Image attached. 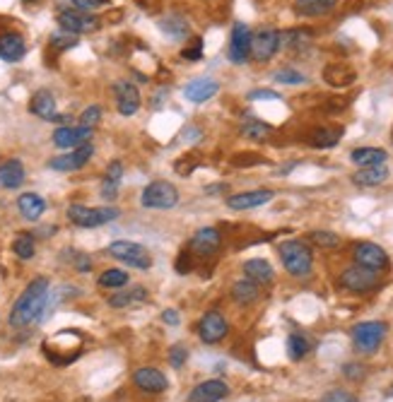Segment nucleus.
Masks as SVG:
<instances>
[{
  "mask_svg": "<svg viewBox=\"0 0 393 402\" xmlns=\"http://www.w3.org/2000/svg\"><path fill=\"white\" fill-rule=\"evenodd\" d=\"M48 301V279L37 277L24 287V292L17 297L12 311H10V325L12 328H27L41 318L44 308Z\"/></svg>",
  "mask_w": 393,
  "mask_h": 402,
  "instance_id": "f257e3e1",
  "label": "nucleus"
},
{
  "mask_svg": "<svg viewBox=\"0 0 393 402\" xmlns=\"http://www.w3.org/2000/svg\"><path fill=\"white\" fill-rule=\"evenodd\" d=\"M280 261H282V268L287 270L292 277H309L311 274V268H314V256H311V248L307 246L304 241L299 239H289V241H282L280 243Z\"/></svg>",
  "mask_w": 393,
  "mask_h": 402,
  "instance_id": "f03ea898",
  "label": "nucleus"
},
{
  "mask_svg": "<svg viewBox=\"0 0 393 402\" xmlns=\"http://www.w3.org/2000/svg\"><path fill=\"white\" fill-rule=\"evenodd\" d=\"M121 217V210L114 208V205H102V208H87L82 203H73L68 208V219H70L75 227L82 229H97L104 227V224L114 222V219Z\"/></svg>",
  "mask_w": 393,
  "mask_h": 402,
  "instance_id": "7ed1b4c3",
  "label": "nucleus"
},
{
  "mask_svg": "<svg viewBox=\"0 0 393 402\" xmlns=\"http://www.w3.org/2000/svg\"><path fill=\"white\" fill-rule=\"evenodd\" d=\"M386 332H389L386 323L365 321V323H357V325L352 328L350 337H352V345H355V350L360 352V354H374L381 347V342H384Z\"/></svg>",
  "mask_w": 393,
  "mask_h": 402,
  "instance_id": "20e7f679",
  "label": "nucleus"
},
{
  "mask_svg": "<svg viewBox=\"0 0 393 402\" xmlns=\"http://www.w3.org/2000/svg\"><path fill=\"white\" fill-rule=\"evenodd\" d=\"M140 205L147 210H174L179 205V190L166 181H152L142 188Z\"/></svg>",
  "mask_w": 393,
  "mask_h": 402,
  "instance_id": "39448f33",
  "label": "nucleus"
},
{
  "mask_svg": "<svg viewBox=\"0 0 393 402\" xmlns=\"http://www.w3.org/2000/svg\"><path fill=\"white\" fill-rule=\"evenodd\" d=\"M68 337H70V330L58 332V335H53L51 340L44 345V352H46L48 361L63 366V364H70V361L77 359V354H80V350H82V337L77 335L70 345H66Z\"/></svg>",
  "mask_w": 393,
  "mask_h": 402,
  "instance_id": "423d86ee",
  "label": "nucleus"
},
{
  "mask_svg": "<svg viewBox=\"0 0 393 402\" xmlns=\"http://www.w3.org/2000/svg\"><path fill=\"white\" fill-rule=\"evenodd\" d=\"M109 256H114L116 261L126 263L128 268H135V270H150L152 268V256L147 253L145 246L135 241H114L109 243Z\"/></svg>",
  "mask_w": 393,
  "mask_h": 402,
  "instance_id": "0eeeda50",
  "label": "nucleus"
},
{
  "mask_svg": "<svg viewBox=\"0 0 393 402\" xmlns=\"http://www.w3.org/2000/svg\"><path fill=\"white\" fill-rule=\"evenodd\" d=\"M341 284H343V289H347V292H352V294H367V292H372V289L379 287V272L367 270L362 265H352V268L343 270Z\"/></svg>",
  "mask_w": 393,
  "mask_h": 402,
  "instance_id": "6e6552de",
  "label": "nucleus"
},
{
  "mask_svg": "<svg viewBox=\"0 0 393 402\" xmlns=\"http://www.w3.org/2000/svg\"><path fill=\"white\" fill-rule=\"evenodd\" d=\"M58 27L66 29L70 34H92L102 27L99 17L92 12H82V10H63L58 12Z\"/></svg>",
  "mask_w": 393,
  "mask_h": 402,
  "instance_id": "1a4fd4ad",
  "label": "nucleus"
},
{
  "mask_svg": "<svg viewBox=\"0 0 393 402\" xmlns=\"http://www.w3.org/2000/svg\"><path fill=\"white\" fill-rule=\"evenodd\" d=\"M355 256V265H362L367 270H374V272H381L391 265L389 261V253L379 246V243H372V241H360L352 251Z\"/></svg>",
  "mask_w": 393,
  "mask_h": 402,
  "instance_id": "9d476101",
  "label": "nucleus"
},
{
  "mask_svg": "<svg viewBox=\"0 0 393 402\" xmlns=\"http://www.w3.org/2000/svg\"><path fill=\"white\" fill-rule=\"evenodd\" d=\"M92 154H95V145H92V142H85V145L75 147V150L66 152V154L53 157V159L48 161V166H51L53 171H61V174H70V171H80L85 164H90Z\"/></svg>",
  "mask_w": 393,
  "mask_h": 402,
  "instance_id": "9b49d317",
  "label": "nucleus"
},
{
  "mask_svg": "<svg viewBox=\"0 0 393 402\" xmlns=\"http://www.w3.org/2000/svg\"><path fill=\"white\" fill-rule=\"evenodd\" d=\"M280 51V32L273 27H263L251 34V58L265 63Z\"/></svg>",
  "mask_w": 393,
  "mask_h": 402,
  "instance_id": "f8f14e48",
  "label": "nucleus"
},
{
  "mask_svg": "<svg viewBox=\"0 0 393 402\" xmlns=\"http://www.w3.org/2000/svg\"><path fill=\"white\" fill-rule=\"evenodd\" d=\"M227 332H229V323L222 313L220 311L203 313V318L198 323V337L205 345H218V342H222L227 337Z\"/></svg>",
  "mask_w": 393,
  "mask_h": 402,
  "instance_id": "ddd939ff",
  "label": "nucleus"
},
{
  "mask_svg": "<svg viewBox=\"0 0 393 402\" xmlns=\"http://www.w3.org/2000/svg\"><path fill=\"white\" fill-rule=\"evenodd\" d=\"M227 56H229V61L237 63V66H244V63L251 58V29L244 22H237L232 27Z\"/></svg>",
  "mask_w": 393,
  "mask_h": 402,
  "instance_id": "4468645a",
  "label": "nucleus"
},
{
  "mask_svg": "<svg viewBox=\"0 0 393 402\" xmlns=\"http://www.w3.org/2000/svg\"><path fill=\"white\" fill-rule=\"evenodd\" d=\"M222 248V234L215 227H203L191 237L189 251L195 253L198 258H210Z\"/></svg>",
  "mask_w": 393,
  "mask_h": 402,
  "instance_id": "2eb2a0df",
  "label": "nucleus"
},
{
  "mask_svg": "<svg viewBox=\"0 0 393 402\" xmlns=\"http://www.w3.org/2000/svg\"><path fill=\"white\" fill-rule=\"evenodd\" d=\"M29 111L41 121H53V123H68V116H58L56 97L48 90H37L34 97L29 99Z\"/></svg>",
  "mask_w": 393,
  "mask_h": 402,
  "instance_id": "dca6fc26",
  "label": "nucleus"
},
{
  "mask_svg": "<svg viewBox=\"0 0 393 402\" xmlns=\"http://www.w3.org/2000/svg\"><path fill=\"white\" fill-rule=\"evenodd\" d=\"M114 97H116V109H119L121 116H135L140 111V90H137L133 82L128 80H119L114 85Z\"/></svg>",
  "mask_w": 393,
  "mask_h": 402,
  "instance_id": "f3484780",
  "label": "nucleus"
},
{
  "mask_svg": "<svg viewBox=\"0 0 393 402\" xmlns=\"http://www.w3.org/2000/svg\"><path fill=\"white\" fill-rule=\"evenodd\" d=\"M92 135H95L92 128H82V125H58L53 130V145L61 147V150H75V147L85 145V142H92Z\"/></svg>",
  "mask_w": 393,
  "mask_h": 402,
  "instance_id": "a211bd4d",
  "label": "nucleus"
},
{
  "mask_svg": "<svg viewBox=\"0 0 393 402\" xmlns=\"http://www.w3.org/2000/svg\"><path fill=\"white\" fill-rule=\"evenodd\" d=\"M133 383H135L142 393H150V395H160L169 388L166 376L162 374L160 369H155V366H140V369L133 374Z\"/></svg>",
  "mask_w": 393,
  "mask_h": 402,
  "instance_id": "6ab92c4d",
  "label": "nucleus"
},
{
  "mask_svg": "<svg viewBox=\"0 0 393 402\" xmlns=\"http://www.w3.org/2000/svg\"><path fill=\"white\" fill-rule=\"evenodd\" d=\"M275 198L273 190L268 188H258V190H247V193H237V195H229L224 203H227L229 210H237V212H244V210H256L261 205L270 203Z\"/></svg>",
  "mask_w": 393,
  "mask_h": 402,
  "instance_id": "aec40b11",
  "label": "nucleus"
},
{
  "mask_svg": "<svg viewBox=\"0 0 393 402\" xmlns=\"http://www.w3.org/2000/svg\"><path fill=\"white\" fill-rule=\"evenodd\" d=\"M218 92H220V82L213 80V77H193L184 87V97L189 101H193V104L210 101Z\"/></svg>",
  "mask_w": 393,
  "mask_h": 402,
  "instance_id": "412c9836",
  "label": "nucleus"
},
{
  "mask_svg": "<svg viewBox=\"0 0 393 402\" xmlns=\"http://www.w3.org/2000/svg\"><path fill=\"white\" fill-rule=\"evenodd\" d=\"M229 395V385L220 379H210L198 383L189 395V402H220Z\"/></svg>",
  "mask_w": 393,
  "mask_h": 402,
  "instance_id": "4be33fe9",
  "label": "nucleus"
},
{
  "mask_svg": "<svg viewBox=\"0 0 393 402\" xmlns=\"http://www.w3.org/2000/svg\"><path fill=\"white\" fill-rule=\"evenodd\" d=\"M27 56V41L22 34L17 32H5L0 34V58L5 63H17Z\"/></svg>",
  "mask_w": 393,
  "mask_h": 402,
  "instance_id": "5701e85b",
  "label": "nucleus"
},
{
  "mask_svg": "<svg viewBox=\"0 0 393 402\" xmlns=\"http://www.w3.org/2000/svg\"><path fill=\"white\" fill-rule=\"evenodd\" d=\"M24 179H27V171L19 159H8L0 164V188L15 190L24 183Z\"/></svg>",
  "mask_w": 393,
  "mask_h": 402,
  "instance_id": "b1692460",
  "label": "nucleus"
},
{
  "mask_svg": "<svg viewBox=\"0 0 393 402\" xmlns=\"http://www.w3.org/2000/svg\"><path fill=\"white\" fill-rule=\"evenodd\" d=\"M386 179H389V169H386V164L365 166V169H357L355 174H352V183L362 185V188H374V185L384 183Z\"/></svg>",
  "mask_w": 393,
  "mask_h": 402,
  "instance_id": "393cba45",
  "label": "nucleus"
},
{
  "mask_svg": "<svg viewBox=\"0 0 393 402\" xmlns=\"http://www.w3.org/2000/svg\"><path fill=\"white\" fill-rule=\"evenodd\" d=\"M244 274H247L251 282H256L258 287H261V284H273V279H275L273 265H270L268 261H263V258H251V261L244 263Z\"/></svg>",
  "mask_w": 393,
  "mask_h": 402,
  "instance_id": "a878e982",
  "label": "nucleus"
},
{
  "mask_svg": "<svg viewBox=\"0 0 393 402\" xmlns=\"http://www.w3.org/2000/svg\"><path fill=\"white\" fill-rule=\"evenodd\" d=\"M17 210H19V214H22L24 219L37 222V219L46 212V200H44L41 195H37V193H24V195H19L17 198Z\"/></svg>",
  "mask_w": 393,
  "mask_h": 402,
  "instance_id": "bb28decb",
  "label": "nucleus"
},
{
  "mask_svg": "<svg viewBox=\"0 0 393 402\" xmlns=\"http://www.w3.org/2000/svg\"><path fill=\"white\" fill-rule=\"evenodd\" d=\"M258 297H261V289H258L256 282H251V279H237V282L232 284V299L239 303V306H251V303L258 301Z\"/></svg>",
  "mask_w": 393,
  "mask_h": 402,
  "instance_id": "cd10ccee",
  "label": "nucleus"
},
{
  "mask_svg": "<svg viewBox=\"0 0 393 402\" xmlns=\"http://www.w3.org/2000/svg\"><path fill=\"white\" fill-rule=\"evenodd\" d=\"M386 150H381V147H357V150H352L350 159L352 164H357L360 169H365V166H379L386 161Z\"/></svg>",
  "mask_w": 393,
  "mask_h": 402,
  "instance_id": "c85d7f7f",
  "label": "nucleus"
},
{
  "mask_svg": "<svg viewBox=\"0 0 393 402\" xmlns=\"http://www.w3.org/2000/svg\"><path fill=\"white\" fill-rule=\"evenodd\" d=\"M338 0H294V12L302 17H321L336 8Z\"/></svg>",
  "mask_w": 393,
  "mask_h": 402,
  "instance_id": "c756f323",
  "label": "nucleus"
},
{
  "mask_svg": "<svg viewBox=\"0 0 393 402\" xmlns=\"http://www.w3.org/2000/svg\"><path fill=\"white\" fill-rule=\"evenodd\" d=\"M160 27H162V32H164L166 37H171V39H186L191 34L189 22H186V17L184 14H179V12H169L166 17H162Z\"/></svg>",
  "mask_w": 393,
  "mask_h": 402,
  "instance_id": "7c9ffc66",
  "label": "nucleus"
},
{
  "mask_svg": "<svg viewBox=\"0 0 393 402\" xmlns=\"http://www.w3.org/2000/svg\"><path fill=\"white\" fill-rule=\"evenodd\" d=\"M343 137V128L341 125H321V128L314 130L311 135V147L316 150H331L341 142Z\"/></svg>",
  "mask_w": 393,
  "mask_h": 402,
  "instance_id": "2f4dec72",
  "label": "nucleus"
},
{
  "mask_svg": "<svg viewBox=\"0 0 393 402\" xmlns=\"http://www.w3.org/2000/svg\"><path fill=\"white\" fill-rule=\"evenodd\" d=\"M147 299V289L145 287H131L126 292H119L114 297H109V306L111 308H128L133 303H140Z\"/></svg>",
  "mask_w": 393,
  "mask_h": 402,
  "instance_id": "473e14b6",
  "label": "nucleus"
},
{
  "mask_svg": "<svg viewBox=\"0 0 393 402\" xmlns=\"http://www.w3.org/2000/svg\"><path fill=\"white\" fill-rule=\"evenodd\" d=\"M323 77H326L328 85L345 87V85H350V82L355 80V72H352L347 66H328L326 72H323Z\"/></svg>",
  "mask_w": 393,
  "mask_h": 402,
  "instance_id": "72a5a7b5",
  "label": "nucleus"
},
{
  "mask_svg": "<svg viewBox=\"0 0 393 402\" xmlns=\"http://www.w3.org/2000/svg\"><path fill=\"white\" fill-rule=\"evenodd\" d=\"M309 352H311V342H309V337L299 335V332H292V335L287 337V354L292 361L304 359Z\"/></svg>",
  "mask_w": 393,
  "mask_h": 402,
  "instance_id": "f704fd0d",
  "label": "nucleus"
},
{
  "mask_svg": "<svg viewBox=\"0 0 393 402\" xmlns=\"http://www.w3.org/2000/svg\"><path fill=\"white\" fill-rule=\"evenodd\" d=\"M128 272L126 270H119V268H109L99 274V287L104 289H121L128 284Z\"/></svg>",
  "mask_w": 393,
  "mask_h": 402,
  "instance_id": "c9c22d12",
  "label": "nucleus"
},
{
  "mask_svg": "<svg viewBox=\"0 0 393 402\" xmlns=\"http://www.w3.org/2000/svg\"><path fill=\"white\" fill-rule=\"evenodd\" d=\"M270 133H273V128H270L268 123H263V121L249 119V121H244V123H242V135L249 137V140H253V142L265 140V137H268Z\"/></svg>",
  "mask_w": 393,
  "mask_h": 402,
  "instance_id": "e433bc0d",
  "label": "nucleus"
},
{
  "mask_svg": "<svg viewBox=\"0 0 393 402\" xmlns=\"http://www.w3.org/2000/svg\"><path fill=\"white\" fill-rule=\"evenodd\" d=\"M12 253L19 258V261H29L37 253V241H34L32 234H19L12 241Z\"/></svg>",
  "mask_w": 393,
  "mask_h": 402,
  "instance_id": "4c0bfd02",
  "label": "nucleus"
},
{
  "mask_svg": "<svg viewBox=\"0 0 393 402\" xmlns=\"http://www.w3.org/2000/svg\"><path fill=\"white\" fill-rule=\"evenodd\" d=\"M77 41H80L77 34H70V32H66V29H56V32L51 34V39H48V46H51L53 51H68V48H75Z\"/></svg>",
  "mask_w": 393,
  "mask_h": 402,
  "instance_id": "58836bf2",
  "label": "nucleus"
},
{
  "mask_svg": "<svg viewBox=\"0 0 393 402\" xmlns=\"http://www.w3.org/2000/svg\"><path fill=\"white\" fill-rule=\"evenodd\" d=\"M309 32L307 29H289V32L280 34V46H287V48H302L304 43L309 41Z\"/></svg>",
  "mask_w": 393,
  "mask_h": 402,
  "instance_id": "ea45409f",
  "label": "nucleus"
},
{
  "mask_svg": "<svg viewBox=\"0 0 393 402\" xmlns=\"http://www.w3.org/2000/svg\"><path fill=\"white\" fill-rule=\"evenodd\" d=\"M273 80L280 82V85H304V82H307V75L297 72L294 68H282V70L275 72Z\"/></svg>",
  "mask_w": 393,
  "mask_h": 402,
  "instance_id": "a19ab883",
  "label": "nucleus"
},
{
  "mask_svg": "<svg viewBox=\"0 0 393 402\" xmlns=\"http://www.w3.org/2000/svg\"><path fill=\"white\" fill-rule=\"evenodd\" d=\"M99 121H102V106L99 104L87 106V109L80 114V125H82V128H92V130H95L97 125H99Z\"/></svg>",
  "mask_w": 393,
  "mask_h": 402,
  "instance_id": "79ce46f5",
  "label": "nucleus"
},
{
  "mask_svg": "<svg viewBox=\"0 0 393 402\" xmlns=\"http://www.w3.org/2000/svg\"><path fill=\"white\" fill-rule=\"evenodd\" d=\"M311 239L316 246H321V248H338L341 246V237L338 234H333V232H311Z\"/></svg>",
  "mask_w": 393,
  "mask_h": 402,
  "instance_id": "37998d69",
  "label": "nucleus"
},
{
  "mask_svg": "<svg viewBox=\"0 0 393 402\" xmlns=\"http://www.w3.org/2000/svg\"><path fill=\"white\" fill-rule=\"evenodd\" d=\"M181 56H184L186 61H200V58H203V39L200 37L191 39V43L181 51Z\"/></svg>",
  "mask_w": 393,
  "mask_h": 402,
  "instance_id": "c03bdc74",
  "label": "nucleus"
},
{
  "mask_svg": "<svg viewBox=\"0 0 393 402\" xmlns=\"http://www.w3.org/2000/svg\"><path fill=\"white\" fill-rule=\"evenodd\" d=\"M169 364L174 366V369H181V366L186 364V359H189V350H186V345H174L169 347Z\"/></svg>",
  "mask_w": 393,
  "mask_h": 402,
  "instance_id": "a18cd8bd",
  "label": "nucleus"
},
{
  "mask_svg": "<svg viewBox=\"0 0 393 402\" xmlns=\"http://www.w3.org/2000/svg\"><path fill=\"white\" fill-rule=\"evenodd\" d=\"M321 402H360L352 393H347V390H331V393L323 395Z\"/></svg>",
  "mask_w": 393,
  "mask_h": 402,
  "instance_id": "49530a36",
  "label": "nucleus"
},
{
  "mask_svg": "<svg viewBox=\"0 0 393 402\" xmlns=\"http://www.w3.org/2000/svg\"><path fill=\"white\" fill-rule=\"evenodd\" d=\"M70 3L75 5L77 10H82V12H95V10H99L106 0H70Z\"/></svg>",
  "mask_w": 393,
  "mask_h": 402,
  "instance_id": "de8ad7c7",
  "label": "nucleus"
},
{
  "mask_svg": "<svg viewBox=\"0 0 393 402\" xmlns=\"http://www.w3.org/2000/svg\"><path fill=\"white\" fill-rule=\"evenodd\" d=\"M116 195H119V183H116V181L104 179V183H102V198L111 203V200H116Z\"/></svg>",
  "mask_w": 393,
  "mask_h": 402,
  "instance_id": "09e8293b",
  "label": "nucleus"
},
{
  "mask_svg": "<svg viewBox=\"0 0 393 402\" xmlns=\"http://www.w3.org/2000/svg\"><path fill=\"white\" fill-rule=\"evenodd\" d=\"M104 179H109V181H116V183H121V179H124V164H121L119 159L111 161L109 169H106V176H104Z\"/></svg>",
  "mask_w": 393,
  "mask_h": 402,
  "instance_id": "8fccbe9b",
  "label": "nucleus"
},
{
  "mask_svg": "<svg viewBox=\"0 0 393 402\" xmlns=\"http://www.w3.org/2000/svg\"><path fill=\"white\" fill-rule=\"evenodd\" d=\"M249 99L251 101H258V99H268V101H280V94L273 90H256V92H249Z\"/></svg>",
  "mask_w": 393,
  "mask_h": 402,
  "instance_id": "3c124183",
  "label": "nucleus"
},
{
  "mask_svg": "<svg viewBox=\"0 0 393 402\" xmlns=\"http://www.w3.org/2000/svg\"><path fill=\"white\" fill-rule=\"evenodd\" d=\"M345 376L347 379H352V381H360L362 379V374H365V366H360V364H347L345 369Z\"/></svg>",
  "mask_w": 393,
  "mask_h": 402,
  "instance_id": "603ef678",
  "label": "nucleus"
},
{
  "mask_svg": "<svg viewBox=\"0 0 393 402\" xmlns=\"http://www.w3.org/2000/svg\"><path fill=\"white\" fill-rule=\"evenodd\" d=\"M162 321L169 323V325H179V311H174V308H169V311L162 313Z\"/></svg>",
  "mask_w": 393,
  "mask_h": 402,
  "instance_id": "864d4df0",
  "label": "nucleus"
},
{
  "mask_svg": "<svg viewBox=\"0 0 393 402\" xmlns=\"http://www.w3.org/2000/svg\"><path fill=\"white\" fill-rule=\"evenodd\" d=\"M75 268L80 270V272H90V270H92V258L80 256V258H77V263H75Z\"/></svg>",
  "mask_w": 393,
  "mask_h": 402,
  "instance_id": "5fc2aeb1",
  "label": "nucleus"
},
{
  "mask_svg": "<svg viewBox=\"0 0 393 402\" xmlns=\"http://www.w3.org/2000/svg\"><path fill=\"white\" fill-rule=\"evenodd\" d=\"M222 190H227V183H220V185H210V188H205V193H222Z\"/></svg>",
  "mask_w": 393,
  "mask_h": 402,
  "instance_id": "6e6d98bb",
  "label": "nucleus"
},
{
  "mask_svg": "<svg viewBox=\"0 0 393 402\" xmlns=\"http://www.w3.org/2000/svg\"><path fill=\"white\" fill-rule=\"evenodd\" d=\"M77 402H92L90 398H82V400H77Z\"/></svg>",
  "mask_w": 393,
  "mask_h": 402,
  "instance_id": "4d7b16f0",
  "label": "nucleus"
},
{
  "mask_svg": "<svg viewBox=\"0 0 393 402\" xmlns=\"http://www.w3.org/2000/svg\"><path fill=\"white\" fill-rule=\"evenodd\" d=\"M389 395H391V398H393V385H391V388H389Z\"/></svg>",
  "mask_w": 393,
  "mask_h": 402,
  "instance_id": "13d9d810",
  "label": "nucleus"
},
{
  "mask_svg": "<svg viewBox=\"0 0 393 402\" xmlns=\"http://www.w3.org/2000/svg\"><path fill=\"white\" fill-rule=\"evenodd\" d=\"M22 3H34V0H22Z\"/></svg>",
  "mask_w": 393,
  "mask_h": 402,
  "instance_id": "bf43d9fd",
  "label": "nucleus"
}]
</instances>
